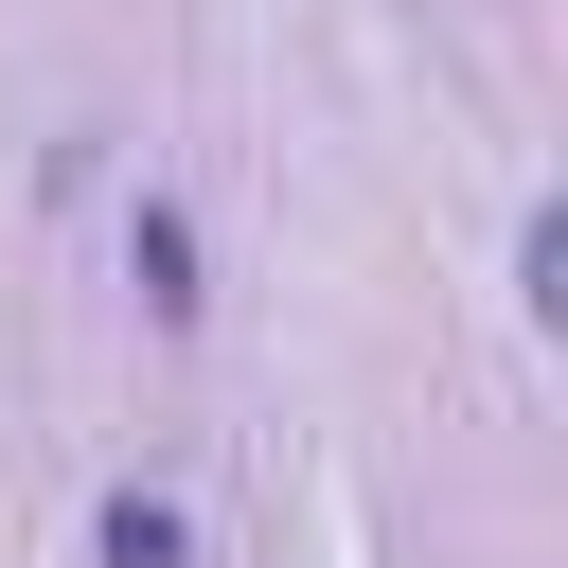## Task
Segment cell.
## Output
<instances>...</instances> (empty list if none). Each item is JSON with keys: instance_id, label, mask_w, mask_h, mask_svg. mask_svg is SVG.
Wrapping results in <instances>:
<instances>
[{"instance_id": "cell-2", "label": "cell", "mask_w": 568, "mask_h": 568, "mask_svg": "<svg viewBox=\"0 0 568 568\" xmlns=\"http://www.w3.org/2000/svg\"><path fill=\"white\" fill-rule=\"evenodd\" d=\"M106 568H195V515L178 497H106Z\"/></svg>"}, {"instance_id": "cell-1", "label": "cell", "mask_w": 568, "mask_h": 568, "mask_svg": "<svg viewBox=\"0 0 568 568\" xmlns=\"http://www.w3.org/2000/svg\"><path fill=\"white\" fill-rule=\"evenodd\" d=\"M124 266H142V302H160V320H195V231H178V195H142V213H124Z\"/></svg>"}]
</instances>
